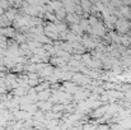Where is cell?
<instances>
[{"mask_svg": "<svg viewBox=\"0 0 131 130\" xmlns=\"http://www.w3.org/2000/svg\"><path fill=\"white\" fill-rule=\"evenodd\" d=\"M115 27H116V31H117L120 35H125V33L129 32V29L131 28V24H130V22H129L127 19H125V18H120V19L116 21Z\"/></svg>", "mask_w": 131, "mask_h": 130, "instance_id": "cell-1", "label": "cell"}, {"mask_svg": "<svg viewBox=\"0 0 131 130\" xmlns=\"http://www.w3.org/2000/svg\"><path fill=\"white\" fill-rule=\"evenodd\" d=\"M118 8H120V12L125 19H131V8L129 5H121Z\"/></svg>", "mask_w": 131, "mask_h": 130, "instance_id": "cell-2", "label": "cell"}, {"mask_svg": "<svg viewBox=\"0 0 131 130\" xmlns=\"http://www.w3.org/2000/svg\"><path fill=\"white\" fill-rule=\"evenodd\" d=\"M83 8H84V10L89 12V10H90V1H88V0H83Z\"/></svg>", "mask_w": 131, "mask_h": 130, "instance_id": "cell-3", "label": "cell"}, {"mask_svg": "<svg viewBox=\"0 0 131 130\" xmlns=\"http://www.w3.org/2000/svg\"><path fill=\"white\" fill-rule=\"evenodd\" d=\"M98 22H99V21H98L95 17H90V19H89V23H90V24H93V26H94L95 23H98Z\"/></svg>", "mask_w": 131, "mask_h": 130, "instance_id": "cell-4", "label": "cell"}, {"mask_svg": "<svg viewBox=\"0 0 131 130\" xmlns=\"http://www.w3.org/2000/svg\"><path fill=\"white\" fill-rule=\"evenodd\" d=\"M89 1H90V3H95L97 0H89Z\"/></svg>", "mask_w": 131, "mask_h": 130, "instance_id": "cell-5", "label": "cell"}]
</instances>
